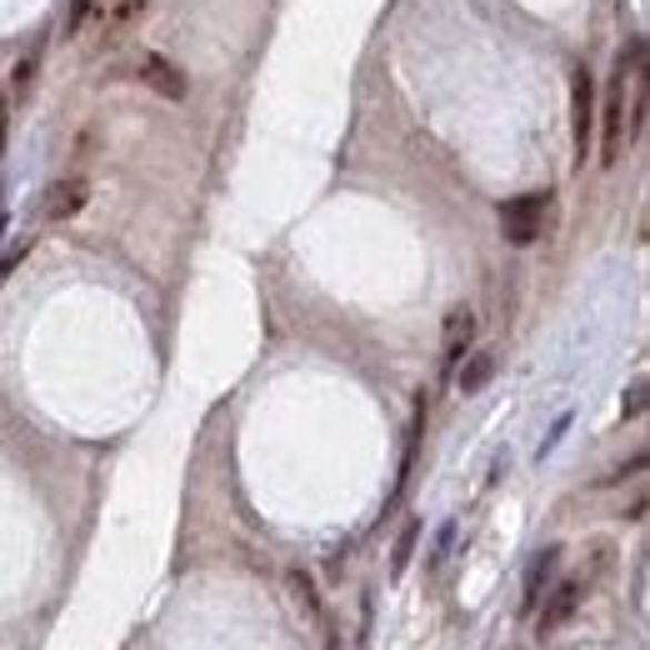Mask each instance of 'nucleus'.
Listing matches in <instances>:
<instances>
[{"instance_id": "14", "label": "nucleus", "mask_w": 650, "mask_h": 650, "mask_svg": "<svg viewBox=\"0 0 650 650\" xmlns=\"http://www.w3.org/2000/svg\"><path fill=\"white\" fill-rule=\"evenodd\" d=\"M640 410H646V380H636V386H630V396H626V416L636 420Z\"/></svg>"}, {"instance_id": "2", "label": "nucleus", "mask_w": 650, "mask_h": 650, "mask_svg": "<svg viewBox=\"0 0 650 650\" xmlns=\"http://www.w3.org/2000/svg\"><path fill=\"white\" fill-rule=\"evenodd\" d=\"M606 130H600V166H616L620 160V150H626V66L610 76V86H606Z\"/></svg>"}, {"instance_id": "8", "label": "nucleus", "mask_w": 650, "mask_h": 650, "mask_svg": "<svg viewBox=\"0 0 650 650\" xmlns=\"http://www.w3.org/2000/svg\"><path fill=\"white\" fill-rule=\"evenodd\" d=\"M556 566H560V546L540 550V556L530 560V570H526V596H520V610H526V616L540 606V596H546V586H550V576H556Z\"/></svg>"}, {"instance_id": "11", "label": "nucleus", "mask_w": 650, "mask_h": 650, "mask_svg": "<svg viewBox=\"0 0 650 650\" xmlns=\"http://www.w3.org/2000/svg\"><path fill=\"white\" fill-rule=\"evenodd\" d=\"M416 540H420V520H406V530L396 536V556H390V576H406L410 556H416Z\"/></svg>"}, {"instance_id": "10", "label": "nucleus", "mask_w": 650, "mask_h": 650, "mask_svg": "<svg viewBox=\"0 0 650 650\" xmlns=\"http://www.w3.org/2000/svg\"><path fill=\"white\" fill-rule=\"evenodd\" d=\"M286 586H290V600H296V610H306V616H320V596H316V580L306 576L300 566L286 570Z\"/></svg>"}, {"instance_id": "6", "label": "nucleus", "mask_w": 650, "mask_h": 650, "mask_svg": "<svg viewBox=\"0 0 650 650\" xmlns=\"http://www.w3.org/2000/svg\"><path fill=\"white\" fill-rule=\"evenodd\" d=\"M476 326H480V320H476V310H470V306H456L446 316V336H440V340H446V370H456L460 360H466V350L476 346Z\"/></svg>"}, {"instance_id": "5", "label": "nucleus", "mask_w": 650, "mask_h": 650, "mask_svg": "<svg viewBox=\"0 0 650 650\" xmlns=\"http://www.w3.org/2000/svg\"><path fill=\"white\" fill-rule=\"evenodd\" d=\"M590 146H596V80L590 70H576V160L586 166Z\"/></svg>"}, {"instance_id": "12", "label": "nucleus", "mask_w": 650, "mask_h": 650, "mask_svg": "<svg viewBox=\"0 0 650 650\" xmlns=\"http://www.w3.org/2000/svg\"><path fill=\"white\" fill-rule=\"evenodd\" d=\"M146 6H150V0H120V6H116V16H110L106 40H120V36H126V30L136 26V16H140V10H146Z\"/></svg>"}, {"instance_id": "15", "label": "nucleus", "mask_w": 650, "mask_h": 650, "mask_svg": "<svg viewBox=\"0 0 650 650\" xmlns=\"http://www.w3.org/2000/svg\"><path fill=\"white\" fill-rule=\"evenodd\" d=\"M326 650H346V640H340V626H326Z\"/></svg>"}, {"instance_id": "1", "label": "nucleus", "mask_w": 650, "mask_h": 650, "mask_svg": "<svg viewBox=\"0 0 650 650\" xmlns=\"http://www.w3.org/2000/svg\"><path fill=\"white\" fill-rule=\"evenodd\" d=\"M546 216H550V190H530L500 206V230H506L510 246H530V240L546 236Z\"/></svg>"}, {"instance_id": "9", "label": "nucleus", "mask_w": 650, "mask_h": 650, "mask_svg": "<svg viewBox=\"0 0 650 650\" xmlns=\"http://www.w3.org/2000/svg\"><path fill=\"white\" fill-rule=\"evenodd\" d=\"M490 376H496V356H490V350H466V366L456 370L460 396H476V390H486Z\"/></svg>"}, {"instance_id": "7", "label": "nucleus", "mask_w": 650, "mask_h": 650, "mask_svg": "<svg viewBox=\"0 0 650 650\" xmlns=\"http://www.w3.org/2000/svg\"><path fill=\"white\" fill-rule=\"evenodd\" d=\"M90 200V180L86 176H66L50 186V200H46V220H76Z\"/></svg>"}, {"instance_id": "13", "label": "nucleus", "mask_w": 650, "mask_h": 650, "mask_svg": "<svg viewBox=\"0 0 650 650\" xmlns=\"http://www.w3.org/2000/svg\"><path fill=\"white\" fill-rule=\"evenodd\" d=\"M90 10H96V0H70V16H66V36H76L80 26L90 20Z\"/></svg>"}, {"instance_id": "3", "label": "nucleus", "mask_w": 650, "mask_h": 650, "mask_svg": "<svg viewBox=\"0 0 650 650\" xmlns=\"http://www.w3.org/2000/svg\"><path fill=\"white\" fill-rule=\"evenodd\" d=\"M546 606H536V630L540 636H556L560 626H570V616L580 610V600H586V576H566L556 590H546Z\"/></svg>"}, {"instance_id": "4", "label": "nucleus", "mask_w": 650, "mask_h": 650, "mask_svg": "<svg viewBox=\"0 0 650 650\" xmlns=\"http://www.w3.org/2000/svg\"><path fill=\"white\" fill-rule=\"evenodd\" d=\"M136 76H140V86H146V90H156L160 100H186V96H190L186 70H180L170 56H160V50H150V56L140 60V66H136Z\"/></svg>"}]
</instances>
